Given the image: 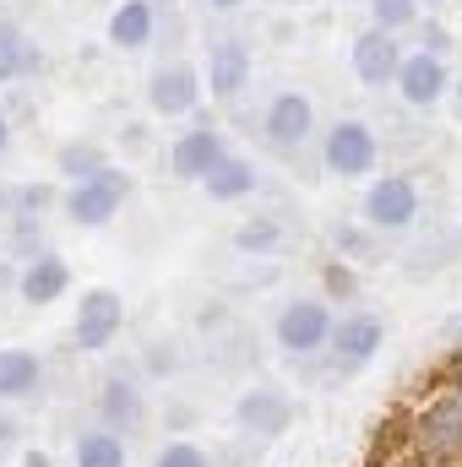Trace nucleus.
Returning a JSON list of instances; mask_svg holds the SVG:
<instances>
[{
	"label": "nucleus",
	"instance_id": "nucleus-11",
	"mask_svg": "<svg viewBox=\"0 0 462 467\" xmlns=\"http://www.w3.org/2000/svg\"><path fill=\"white\" fill-rule=\"evenodd\" d=\"M289 419H294V408H289V397L283 391H272V386H256V391H245L239 397V424L250 430V435H283L289 430Z\"/></svg>",
	"mask_w": 462,
	"mask_h": 467
},
{
	"label": "nucleus",
	"instance_id": "nucleus-10",
	"mask_svg": "<svg viewBox=\"0 0 462 467\" xmlns=\"http://www.w3.org/2000/svg\"><path fill=\"white\" fill-rule=\"evenodd\" d=\"M397 66H403V55H397L392 33H381V27L359 33V44H353V77H359L364 88H386V82H397Z\"/></svg>",
	"mask_w": 462,
	"mask_h": 467
},
{
	"label": "nucleus",
	"instance_id": "nucleus-30",
	"mask_svg": "<svg viewBox=\"0 0 462 467\" xmlns=\"http://www.w3.org/2000/svg\"><path fill=\"white\" fill-rule=\"evenodd\" d=\"M5 147H11V125L0 119V152H5Z\"/></svg>",
	"mask_w": 462,
	"mask_h": 467
},
{
	"label": "nucleus",
	"instance_id": "nucleus-18",
	"mask_svg": "<svg viewBox=\"0 0 462 467\" xmlns=\"http://www.w3.org/2000/svg\"><path fill=\"white\" fill-rule=\"evenodd\" d=\"M152 27H158L152 5L147 0H125V5H115V16H110V44L115 49H142L152 38Z\"/></svg>",
	"mask_w": 462,
	"mask_h": 467
},
{
	"label": "nucleus",
	"instance_id": "nucleus-31",
	"mask_svg": "<svg viewBox=\"0 0 462 467\" xmlns=\"http://www.w3.org/2000/svg\"><path fill=\"white\" fill-rule=\"evenodd\" d=\"M213 5H218V11H234V5H245V0H213Z\"/></svg>",
	"mask_w": 462,
	"mask_h": 467
},
{
	"label": "nucleus",
	"instance_id": "nucleus-28",
	"mask_svg": "<svg viewBox=\"0 0 462 467\" xmlns=\"http://www.w3.org/2000/svg\"><path fill=\"white\" fill-rule=\"evenodd\" d=\"M44 202H49V191H44V185H33V191H22V207H27V213H44Z\"/></svg>",
	"mask_w": 462,
	"mask_h": 467
},
{
	"label": "nucleus",
	"instance_id": "nucleus-32",
	"mask_svg": "<svg viewBox=\"0 0 462 467\" xmlns=\"http://www.w3.org/2000/svg\"><path fill=\"white\" fill-rule=\"evenodd\" d=\"M0 213H5V191H0Z\"/></svg>",
	"mask_w": 462,
	"mask_h": 467
},
{
	"label": "nucleus",
	"instance_id": "nucleus-25",
	"mask_svg": "<svg viewBox=\"0 0 462 467\" xmlns=\"http://www.w3.org/2000/svg\"><path fill=\"white\" fill-rule=\"evenodd\" d=\"M272 244H278V223H267V218L239 229V250H272Z\"/></svg>",
	"mask_w": 462,
	"mask_h": 467
},
{
	"label": "nucleus",
	"instance_id": "nucleus-17",
	"mask_svg": "<svg viewBox=\"0 0 462 467\" xmlns=\"http://www.w3.org/2000/svg\"><path fill=\"white\" fill-rule=\"evenodd\" d=\"M44 380V364L38 353L27 348H0V402H16V397H33Z\"/></svg>",
	"mask_w": 462,
	"mask_h": 467
},
{
	"label": "nucleus",
	"instance_id": "nucleus-7",
	"mask_svg": "<svg viewBox=\"0 0 462 467\" xmlns=\"http://www.w3.org/2000/svg\"><path fill=\"white\" fill-rule=\"evenodd\" d=\"M224 158H229V147H224V136H218L213 125L185 130V136L174 141V152H169V163H174V174H180V180H207Z\"/></svg>",
	"mask_w": 462,
	"mask_h": 467
},
{
	"label": "nucleus",
	"instance_id": "nucleus-5",
	"mask_svg": "<svg viewBox=\"0 0 462 467\" xmlns=\"http://www.w3.org/2000/svg\"><path fill=\"white\" fill-rule=\"evenodd\" d=\"M364 218L375 223V229H408L414 218H419V191H414V180H375L370 185V196H364Z\"/></svg>",
	"mask_w": 462,
	"mask_h": 467
},
{
	"label": "nucleus",
	"instance_id": "nucleus-14",
	"mask_svg": "<svg viewBox=\"0 0 462 467\" xmlns=\"http://www.w3.org/2000/svg\"><path fill=\"white\" fill-rule=\"evenodd\" d=\"M66 288H71V266H66L60 255H33V261L22 266V283H16V294H22L27 305H55Z\"/></svg>",
	"mask_w": 462,
	"mask_h": 467
},
{
	"label": "nucleus",
	"instance_id": "nucleus-9",
	"mask_svg": "<svg viewBox=\"0 0 462 467\" xmlns=\"http://www.w3.org/2000/svg\"><path fill=\"white\" fill-rule=\"evenodd\" d=\"M419 446L436 457H462V397H441L419 413Z\"/></svg>",
	"mask_w": 462,
	"mask_h": 467
},
{
	"label": "nucleus",
	"instance_id": "nucleus-19",
	"mask_svg": "<svg viewBox=\"0 0 462 467\" xmlns=\"http://www.w3.org/2000/svg\"><path fill=\"white\" fill-rule=\"evenodd\" d=\"M202 191H207L213 202H239V196L256 191V169H250L245 158H224V163L202 180Z\"/></svg>",
	"mask_w": 462,
	"mask_h": 467
},
{
	"label": "nucleus",
	"instance_id": "nucleus-27",
	"mask_svg": "<svg viewBox=\"0 0 462 467\" xmlns=\"http://www.w3.org/2000/svg\"><path fill=\"white\" fill-rule=\"evenodd\" d=\"M11 446H16V419H11V413H0V457H5Z\"/></svg>",
	"mask_w": 462,
	"mask_h": 467
},
{
	"label": "nucleus",
	"instance_id": "nucleus-13",
	"mask_svg": "<svg viewBox=\"0 0 462 467\" xmlns=\"http://www.w3.org/2000/svg\"><path fill=\"white\" fill-rule=\"evenodd\" d=\"M142 413H147V402H142L136 380H125V375H110V380H104V391H99V419L110 424V435L142 430Z\"/></svg>",
	"mask_w": 462,
	"mask_h": 467
},
{
	"label": "nucleus",
	"instance_id": "nucleus-1",
	"mask_svg": "<svg viewBox=\"0 0 462 467\" xmlns=\"http://www.w3.org/2000/svg\"><path fill=\"white\" fill-rule=\"evenodd\" d=\"M125 196H131V180H125L120 169H104L99 180L66 191V218H71L77 229H104V223H115V213L125 207Z\"/></svg>",
	"mask_w": 462,
	"mask_h": 467
},
{
	"label": "nucleus",
	"instance_id": "nucleus-26",
	"mask_svg": "<svg viewBox=\"0 0 462 467\" xmlns=\"http://www.w3.org/2000/svg\"><path fill=\"white\" fill-rule=\"evenodd\" d=\"M327 288H332V299H348V294H353V277H348V266H327Z\"/></svg>",
	"mask_w": 462,
	"mask_h": 467
},
{
	"label": "nucleus",
	"instance_id": "nucleus-2",
	"mask_svg": "<svg viewBox=\"0 0 462 467\" xmlns=\"http://www.w3.org/2000/svg\"><path fill=\"white\" fill-rule=\"evenodd\" d=\"M120 327H125V305H120L115 288H93V294H82V305H77V327H71L77 348H88V353L110 348Z\"/></svg>",
	"mask_w": 462,
	"mask_h": 467
},
{
	"label": "nucleus",
	"instance_id": "nucleus-4",
	"mask_svg": "<svg viewBox=\"0 0 462 467\" xmlns=\"http://www.w3.org/2000/svg\"><path fill=\"white\" fill-rule=\"evenodd\" d=\"M327 169L343 174V180L375 169V130L364 119H338L332 125V136H327Z\"/></svg>",
	"mask_w": 462,
	"mask_h": 467
},
{
	"label": "nucleus",
	"instance_id": "nucleus-15",
	"mask_svg": "<svg viewBox=\"0 0 462 467\" xmlns=\"http://www.w3.org/2000/svg\"><path fill=\"white\" fill-rule=\"evenodd\" d=\"M310 119H316V109H310L305 93H278L272 109H267V136H272L278 147H299V141L310 136Z\"/></svg>",
	"mask_w": 462,
	"mask_h": 467
},
{
	"label": "nucleus",
	"instance_id": "nucleus-24",
	"mask_svg": "<svg viewBox=\"0 0 462 467\" xmlns=\"http://www.w3.org/2000/svg\"><path fill=\"white\" fill-rule=\"evenodd\" d=\"M152 467H213V457H207L202 446H191V441H174V446L158 451V462Z\"/></svg>",
	"mask_w": 462,
	"mask_h": 467
},
{
	"label": "nucleus",
	"instance_id": "nucleus-21",
	"mask_svg": "<svg viewBox=\"0 0 462 467\" xmlns=\"http://www.w3.org/2000/svg\"><path fill=\"white\" fill-rule=\"evenodd\" d=\"M33 44H27V33L22 27H0V82H16V77H27L33 71Z\"/></svg>",
	"mask_w": 462,
	"mask_h": 467
},
{
	"label": "nucleus",
	"instance_id": "nucleus-23",
	"mask_svg": "<svg viewBox=\"0 0 462 467\" xmlns=\"http://www.w3.org/2000/svg\"><path fill=\"white\" fill-rule=\"evenodd\" d=\"M370 11H375V27L386 33V27H408L419 16V0H370Z\"/></svg>",
	"mask_w": 462,
	"mask_h": 467
},
{
	"label": "nucleus",
	"instance_id": "nucleus-16",
	"mask_svg": "<svg viewBox=\"0 0 462 467\" xmlns=\"http://www.w3.org/2000/svg\"><path fill=\"white\" fill-rule=\"evenodd\" d=\"M381 337H386V327H381L375 316H348V321L332 327V353H338L343 364H364V358H375Z\"/></svg>",
	"mask_w": 462,
	"mask_h": 467
},
{
	"label": "nucleus",
	"instance_id": "nucleus-3",
	"mask_svg": "<svg viewBox=\"0 0 462 467\" xmlns=\"http://www.w3.org/2000/svg\"><path fill=\"white\" fill-rule=\"evenodd\" d=\"M278 343L283 353H316L332 343V310L321 299H294L283 316H278Z\"/></svg>",
	"mask_w": 462,
	"mask_h": 467
},
{
	"label": "nucleus",
	"instance_id": "nucleus-29",
	"mask_svg": "<svg viewBox=\"0 0 462 467\" xmlns=\"http://www.w3.org/2000/svg\"><path fill=\"white\" fill-rule=\"evenodd\" d=\"M22 467H49V457H44V451H27V457H22Z\"/></svg>",
	"mask_w": 462,
	"mask_h": 467
},
{
	"label": "nucleus",
	"instance_id": "nucleus-8",
	"mask_svg": "<svg viewBox=\"0 0 462 467\" xmlns=\"http://www.w3.org/2000/svg\"><path fill=\"white\" fill-rule=\"evenodd\" d=\"M397 93H403L414 109H430V104L446 93V66H441V55H436V49L408 55V60L397 66Z\"/></svg>",
	"mask_w": 462,
	"mask_h": 467
},
{
	"label": "nucleus",
	"instance_id": "nucleus-6",
	"mask_svg": "<svg viewBox=\"0 0 462 467\" xmlns=\"http://www.w3.org/2000/svg\"><path fill=\"white\" fill-rule=\"evenodd\" d=\"M196 99H202V71H196V66H163V71H152V82H147V104H152L158 115H191Z\"/></svg>",
	"mask_w": 462,
	"mask_h": 467
},
{
	"label": "nucleus",
	"instance_id": "nucleus-22",
	"mask_svg": "<svg viewBox=\"0 0 462 467\" xmlns=\"http://www.w3.org/2000/svg\"><path fill=\"white\" fill-rule=\"evenodd\" d=\"M104 169H110V163H104L99 147H82V141H77V147H60V174H66L71 185H88V180H99Z\"/></svg>",
	"mask_w": 462,
	"mask_h": 467
},
{
	"label": "nucleus",
	"instance_id": "nucleus-12",
	"mask_svg": "<svg viewBox=\"0 0 462 467\" xmlns=\"http://www.w3.org/2000/svg\"><path fill=\"white\" fill-rule=\"evenodd\" d=\"M245 82H250V49L239 38H224L213 49V60H207V88H213V99L229 104V99L245 93Z\"/></svg>",
	"mask_w": 462,
	"mask_h": 467
},
{
	"label": "nucleus",
	"instance_id": "nucleus-20",
	"mask_svg": "<svg viewBox=\"0 0 462 467\" xmlns=\"http://www.w3.org/2000/svg\"><path fill=\"white\" fill-rule=\"evenodd\" d=\"M77 467H125V441L110 430H88L77 441Z\"/></svg>",
	"mask_w": 462,
	"mask_h": 467
}]
</instances>
